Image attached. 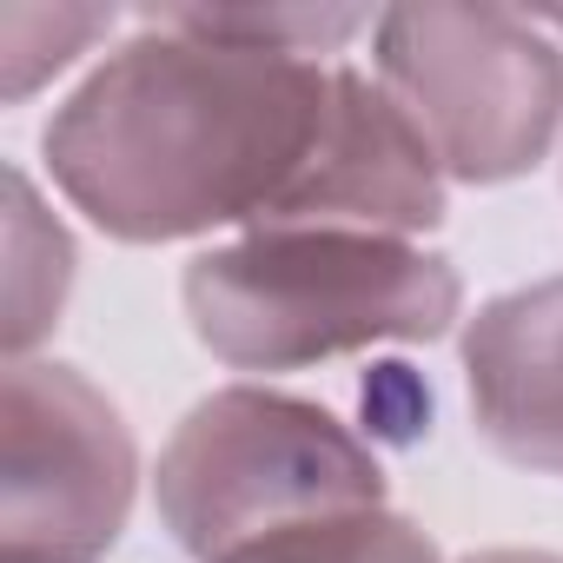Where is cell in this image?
I'll list each match as a JSON object with an SVG mask.
<instances>
[{"instance_id": "1", "label": "cell", "mask_w": 563, "mask_h": 563, "mask_svg": "<svg viewBox=\"0 0 563 563\" xmlns=\"http://www.w3.org/2000/svg\"><path fill=\"white\" fill-rule=\"evenodd\" d=\"M339 67L239 47L153 8L54 107L47 179L120 245L252 232L306 179Z\"/></svg>"}, {"instance_id": "2", "label": "cell", "mask_w": 563, "mask_h": 563, "mask_svg": "<svg viewBox=\"0 0 563 563\" xmlns=\"http://www.w3.org/2000/svg\"><path fill=\"white\" fill-rule=\"evenodd\" d=\"M179 306L232 372H306L372 345H431L464 319V272L424 239L258 225L206 245Z\"/></svg>"}, {"instance_id": "3", "label": "cell", "mask_w": 563, "mask_h": 563, "mask_svg": "<svg viewBox=\"0 0 563 563\" xmlns=\"http://www.w3.org/2000/svg\"><path fill=\"white\" fill-rule=\"evenodd\" d=\"M159 523L192 563H219L292 523L385 510L378 451L312 398L219 385L199 398L153 471Z\"/></svg>"}, {"instance_id": "4", "label": "cell", "mask_w": 563, "mask_h": 563, "mask_svg": "<svg viewBox=\"0 0 563 563\" xmlns=\"http://www.w3.org/2000/svg\"><path fill=\"white\" fill-rule=\"evenodd\" d=\"M372 74L457 186H510L563 140V41L510 8H385Z\"/></svg>"}, {"instance_id": "5", "label": "cell", "mask_w": 563, "mask_h": 563, "mask_svg": "<svg viewBox=\"0 0 563 563\" xmlns=\"http://www.w3.org/2000/svg\"><path fill=\"white\" fill-rule=\"evenodd\" d=\"M0 563H100L140 497L126 411L60 358H21L0 378Z\"/></svg>"}, {"instance_id": "6", "label": "cell", "mask_w": 563, "mask_h": 563, "mask_svg": "<svg viewBox=\"0 0 563 563\" xmlns=\"http://www.w3.org/2000/svg\"><path fill=\"white\" fill-rule=\"evenodd\" d=\"M444 212H451V173L438 166L431 140L411 126V113L385 93L378 74L339 67L319 153H312L306 179L292 186V199L265 225H332V232L424 239L431 225H444Z\"/></svg>"}, {"instance_id": "7", "label": "cell", "mask_w": 563, "mask_h": 563, "mask_svg": "<svg viewBox=\"0 0 563 563\" xmlns=\"http://www.w3.org/2000/svg\"><path fill=\"white\" fill-rule=\"evenodd\" d=\"M471 431L530 477H563V272L484 299L457 339Z\"/></svg>"}, {"instance_id": "8", "label": "cell", "mask_w": 563, "mask_h": 563, "mask_svg": "<svg viewBox=\"0 0 563 563\" xmlns=\"http://www.w3.org/2000/svg\"><path fill=\"white\" fill-rule=\"evenodd\" d=\"M74 272H80L74 232L41 199L27 166H8V325H0L8 332V365L34 358L54 339L74 299Z\"/></svg>"}, {"instance_id": "9", "label": "cell", "mask_w": 563, "mask_h": 563, "mask_svg": "<svg viewBox=\"0 0 563 563\" xmlns=\"http://www.w3.org/2000/svg\"><path fill=\"white\" fill-rule=\"evenodd\" d=\"M219 563H444L431 530H418L405 510H352V517H319L292 523L278 537H258Z\"/></svg>"}, {"instance_id": "10", "label": "cell", "mask_w": 563, "mask_h": 563, "mask_svg": "<svg viewBox=\"0 0 563 563\" xmlns=\"http://www.w3.org/2000/svg\"><path fill=\"white\" fill-rule=\"evenodd\" d=\"M113 8H0V93L27 107L54 74H67L93 41L113 34Z\"/></svg>"}, {"instance_id": "11", "label": "cell", "mask_w": 563, "mask_h": 563, "mask_svg": "<svg viewBox=\"0 0 563 563\" xmlns=\"http://www.w3.org/2000/svg\"><path fill=\"white\" fill-rule=\"evenodd\" d=\"M173 14L199 34L265 54H299V60H339L358 34L378 27V14L365 8H173Z\"/></svg>"}, {"instance_id": "12", "label": "cell", "mask_w": 563, "mask_h": 563, "mask_svg": "<svg viewBox=\"0 0 563 563\" xmlns=\"http://www.w3.org/2000/svg\"><path fill=\"white\" fill-rule=\"evenodd\" d=\"M457 563H563L556 550H477V556H457Z\"/></svg>"}]
</instances>
